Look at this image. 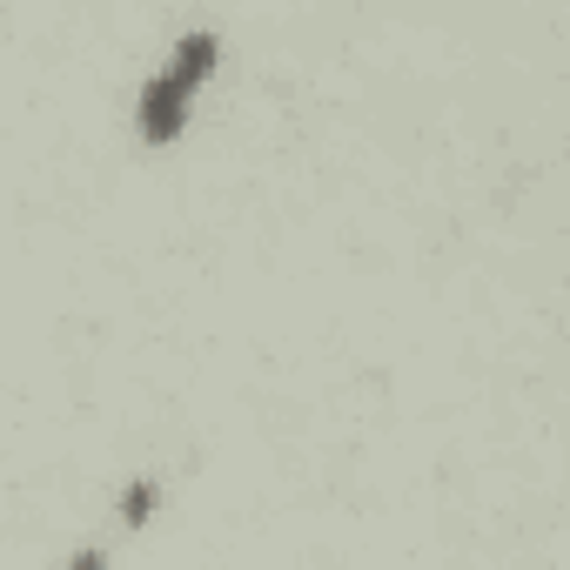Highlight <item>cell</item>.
Masks as SVG:
<instances>
[{
  "label": "cell",
  "mask_w": 570,
  "mask_h": 570,
  "mask_svg": "<svg viewBox=\"0 0 570 570\" xmlns=\"http://www.w3.org/2000/svg\"><path fill=\"white\" fill-rule=\"evenodd\" d=\"M181 121H188V88L175 75L141 81V135L148 141H168V135H181Z\"/></svg>",
  "instance_id": "obj_1"
},
{
  "label": "cell",
  "mask_w": 570,
  "mask_h": 570,
  "mask_svg": "<svg viewBox=\"0 0 570 570\" xmlns=\"http://www.w3.org/2000/svg\"><path fill=\"white\" fill-rule=\"evenodd\" d=\"M208 68H215V35H208V28L181 35V41H175V68H168V75H175L181 88H195V81H202Z\"/></svg>",
  "instance_id": "obj_2"
},
{
  "label": "cell",
  "mask_w": 570,
  "mask_h": 570,
  "mask_svg": "<svg viewBox=\"0 0 570 570\" xmlns=\"http://www.w3.org/2000/svg\"><path fill=\"white\" fill-rule=\"evenodd\" d=\"M155 503H161V483H155V476H135V483L121 490V517H128V523H141Z\"/></svg>",
  "instance_id": "obj_3"
},
{
  "label": "cell",
  "mask_w": 570,
  "mask_h": 570,
  "mask_svg": "<svg viewBox=\"0 0 570 570\" xmlns=\"http://www.w3.org/2000/svg\"><path fill=\"white\" fill-rule=\"evenodd\" d=\"M68 570H101V550H75V557H68Z\"/></svg>",
  "instance_id": "obj_4"
}]
</instances>
